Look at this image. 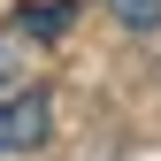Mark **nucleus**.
Here are the masks:
<instances>
[{"label": "nucleus", "instance_id": "obj_1", "mask_svg": "<svg viewBox=\"0 0 161 161\" xmlns=\"http://www.w3.org/2000/svg\"><path fill=\"white\" fill-rule=\"evenodd\" d=\"M46 138H54V100L38 85L0 100V153H31V146H46Z\"/></svg>", "mask_w": 161, "mask_h": 161}, {"label": "nucleus", "instance_id": "obj_2", "mask_svg": "<svg viewBox=\"0 0 161 161\" xmlns=\"http://www.w3.org/2000/svg\"><path fill=\"white\" fill-rule=\"evenodd\" d=\"M8 92H31V46L23 38H0V100Z\"/></svg>", "mask_w": 161, "mask_h": 161}, {"label": "nucleus", "instance_id": "obj_3", "mask_svg": "<svg viewBox=\"0 0 161 161\" xmlns=\"http://www.w3.org/2000/svg\"><path fill=\"white\" fill-rule=\"evenodd\" d=\"M69 15H77V0H62V8H23L15 23H23V31H38V38H62V31H69Z\"/></svg>", "mask_w": 161, "mask_h": 161}, {"label": "nucleus", "instance_id": "obj_4", "mask_svg": "<svg viewBox=\"0 0 161 161\" xmlns=\"http://www.w3.org/2000/svg\"><path fill=\"white\" fill-rule=\"evenodd\" d=\"M115 8V23H130V31H161V0H108Z\"/></svg>", "mask_w": 161, "mask_h": 161}]
</instances>
